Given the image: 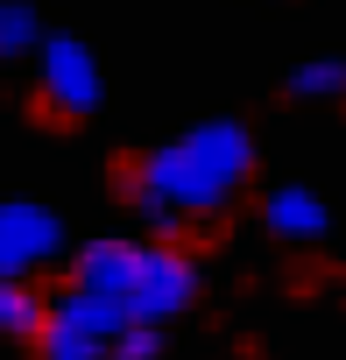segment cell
<instances>
[{
	"instance_id": "obj_4",
	"label": "cell",
	"mask_w": 346,
	"mask_h": 360,
	"mask_svg": "<svg viewBox=\"0 0 346 360\" xmlns=\"http://www.w3.org/2000/svg\"><path fill=\"white\" fill-rule=\"evenodd\" d=\"M64 248V219L36 198H8L0 205V276H29L43 262H57Z\"/></svg>"
},
{
	"instance_id": "obj_10",
	"label": "cell",
	"mask_w": 346,
	"mask_h": 360,
	"mask_svg": "<svg viewBox=\"0 0 346 360\" xmlns=\"http://www.w3.org/2000/svg\"><path fill=\"white\" fill-rule=\"evenodd\" d=\"M346 92V64H297L290 71V99H339Z\"/></svg>"
},
{
	"instance_id": "obj_11",
	"label": "cell",
	"mask_w": 346,
	"mask_h": 360,
	"mask_svg": "<svg viewBox=\"0 0 346 360\" xmlns=\"http://www.w3.org/2000/svg\"><path fill=\"white\" fill-rule=\"evenodd\" d=\"M113 353H120V360H155V353H162V332H155L148 318H134V325L113 339Z\"/></svg>"
},
{
	"instance_id": "obj_2",
	"label": "cell",
	"mask_w": 346,
	"mask_h": 360,
	"mask_svg": "<svg viewBox=\"0 0 346 360\" xmlns=\"http://www.w3.org/2000/svg\"><path fill=\"white\" fill-rule=\"evenodd\" d=\"M127 325H134V297L71 283V297L50 304V325H43L36 346L57 353V360H99V353H113V339H120Z\"/></svg>"
},
{
	"instance_id": "obj_3",
	"label": "cell",
	"mask_w": 346,
	"mask_h": 360,
	"mask_svg": "<svg viewBox=\"0 0 346 360\" xmlns=\"http://www.w3.org/2000/svg\"><path fill=\"white\" fill-rule=\"evenodd\" d=\"M36 85H43V106H50V113L85 120V113L99 106V64H92V50H85L78 36L36 43Z\"/></svg>"
},
{
	"instance_id": "obj_7",
	"label": "cell",
	"mask_w": 346,
	"mask_h": 360,
	"mask_svg": "<svg viewBox=\"0 0 346 360\" xmlns=\"http://www.w3.org/2000/svg\"><path fill=\"white\" fill-rule=\"evenodd\" d=\"M262 219H269V233H276V240H318V233L332 226L325 198H318V191H304V184H283V191H269Z\"/></svg>"
},
{
	"instance_id": "obj_5",
	"label": "cell",
	"mask_w": 346,
	"mask_h": 360,
	"mask_svg": "<svg viewBox=\"0 0 346 360\" xmlns=\"http://www.w3.org/2000/svg\"><path fill=\"white\" fill-rule=\"evenodd\" d=\"M191 304H198V262L177 255V248H148L141 283H134V318L169 325V318H184Z\"/></svg>"
},
{
	"instance_id": "obj_8",
	"label": "cell",
	"mask_w": 346,
	"mask_h": 360,
	"mask_svg": "<svg viewBox=\"0 0 346 360\" xmlns=\"http://www.w3.org/2000/svg\"><path fill=\"white\" fill-rule=\"evenodd\" d=\"M50 325V304L36 290H22V276H0V332H15V339H43Z\"/></svg>"
},
{
	"instance_id": "obj_6",
	"label": "cell",
	"mask_w": 346,
	"mask_h": 360,
	"mask_svg": "<svg viewBox=\"0 0 346 360\" xmlns=\"http://www.w3.org/2000/svg\"><path fill=\"white\" fill-rule=\"evenodd\" d=\"M141 262H148V248H134V240H85V248L71 255V283H85V290H113V297H134Z\"/></svg>"
},
{
	"instance_id": "obj_1",
	"label": "cell",
	"mask_w": 346,
	"mask_h": 360,
	"mask_svg": "<svg viewBox=\"0 0 346 360\" xmlns=\"http://www.w3.org/2000/svg\"><path fill=\"white\" fill-rule=\"evenodd\" d=\"M248 169H255V141H248L241 120H205L184 141H162V148H148L134 162L141 184H155L162 198H177L184 212H219L248 184Z\"/></svg>"
},
{
	"instance_id": "obj_9",
	"label": "cell",
	"mask_w": 346,
	"mask_h": 360,
	"mask_svg": "<svg viewBox=\"0 0 346 360\" xmlns=\"http://www.w3.org/2000/svg\"><path fill=\"white\" fill-rule=\"evenodd\" d=\"M43 36H36V15L22 8V0H0V64H15V57H29Z\"/></svg>"
}]
</instances>
